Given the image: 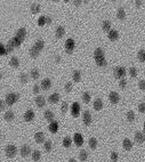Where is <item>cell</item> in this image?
Instances as JSON below:
<instances>
[{"mask_svg":"<svg viewBox=\"0 0 145 162\" xmlns=\"http://www.w3.org/2000/svg\"><path fill=\"white\" fill-rule=\"evenodd\" d=\"M19 99V94H15V92H10V94H7L6 95V104L7 105H9V106H11V105H14L17 100Z\"/></svg>","mask_w":145,"mask_h":162,"instance_id":"cell-1","label":"cell"},{"mask_svg":"<svg viewBox=\"0 0 145 162\" xmlns=\"http://www.w3.org/2000/svg\"><path fill=\"white\" fill-rule=\"evenodd\" d=\"M113 74L117 79H123V77L126 76V69L122 68V66H117L113 70Z\"/></svg>","mask_w":145,"mask_h":162,"instance_id":"cell-2","label":"cell"},{"mask_svg":"<svg viewBox=\"0 0 145 162\" xmlns=\"http://www.w3.org/2000/svg\"><path fill=\"white\" fill-rule=\"evenodd\" d=\"M5 152L8 158H14L17 154V148L15 145H7L5 148Z\"/></svg>","mask_w":145,"mask_h":162,"instance_id":"cell-3","label":"cell"},{"mask_svg":"<svg viewBox=\"0 0 145 162\" xmlns=\"http://www.w3.org/2000/svg\"><path fill=\"white\" fill-rule=\"evenodd\" d=\"M74 46H75V43H74V40L73 39H68V40H66V42H65L66 53L71 54L72 51H73V49H74Z\"/></svg>","mask_w":145,"mask_h":162,"instance_id":"cell-4","label":"cell"},{"mask_svg":"<svg viewBox=\"0 0 145 162\" xmlns=\"http://www.w3.org/2000/svg\"><path fill=\"white\" fill-rule=\"evenodd\" d=\"M82 120H83V123L86 126H90L91 124V114L89 111H85L82 114Z\"/></svg>","mask_w":145,"mask_h":162,"instance_id":"cell-5","label":"cell"},{"mask_svg":"<svg viewBox=\"0 0 145 162\" xmlns=\"http://www.w3.org/2000/svg\"><path fill=\"white\" fill-rule=\"evenodd\" d=\"M109 99L112 104H118L119 100H120V96H119L118 92L112 91V92H110V95H109Z\"/></svg>","mask_w":145,"mask_h":162,"instance_id":"cell-6","label":"cell"},{"mask_svg":"<svg viewBox=\"0 0 145 162\" xmlns=\"http://www.w3.org/2000/svg\"><path fill=\"white\" fill-rule=\"evenodd\" d=\"M71 113H72V115H73V117H75V118L79 115V113H80V105H79V103H73V104H72Z\"/></svg>","mask_w":145,"mask_h":162,"instance_id":"cell-7","label":"cell"},{"mask_svg":"<svg viewBox=\"0 0 145 162\" xmlns=\"http://www.w3.org/2000/svg\"><path fill=\"white\" fill-rule=\"evenodd\" d=\"M15 37H17L21 41L23 42V40L25 39V37H27V30H25L24 28H21V29H18L17 30V32H16V36Z\"/></svg>","mask_w":145,"mask_h":162,"instance_id":"cell-8","label":"cell"},{"mask_svg":"<svg viewBox=\"0 0 145 162\" xmlns=\"http://www.w3.org/2000/svg\"><path fill=\"white\" fill-rule=\"evenodd\" d=\"M33 119H34V112L32 110H28L24 114V120L27 121V122H31Z\"/></svg>","mask_w":145,"mask_h":162,"instance_id":"cell-9","label":"cell"},{"mask_svg":"<svg viewBox=\"0 0 145 162\" xmlns=\"http://www.w3.org/2000/svg\"><path fill=\"white\" fill-rule=\"evenodd\" d=\"M29 154H31V147L29 145H23L21 147V155L24 158H27Z\"/></svg>","mask_w":145,"mask_h":162,"instance_id":"cell-10","label":"cell"},{"mask_svg":"<svg viewBox=\"0 0 145 162\" xmlns=\"http://www.w3.org/2000/svg\"><path fill=\"white\" fill-rule=\"evenodd\" d=\"M73 141L75 143V145H77V146H82V144H83V137L80 134H75L74 137H73Z\"/></svg>","mask_w":145,"mask_h":162,"instance_id":"cell-11","label":"cell"},{"mask_svg":"<svg viewBox=\"0 0 145 162\" xmlns=\"http://www.w3.org/2000/svg\"><path fill=\"white\" fill-rule=\"evenodd\" d=\"M8 43L13 46L14 48H18L19 46H21L22 41H21V40H19L18 38H17V37H14V38H11V39L9 40V42H8Z\"/></svg>","mask_w":145,"mask_h":162,"instance_id":"cell-12","label":"cell"},{"mask_svg":"<svg viewBox=\"0 0 145 162\" xmlns=\"http://www.w3.org/2000/svg\"><path fill=\"white\" fill-rule=\"evenodd\" d=\"M34 140H36L38 144L43 143V141H45V134H43V132H37V134L34 135Z\"/></svg>","mask_w":145,"mask_h":162,"instance_id":"cell-13","label":"cell"},{"mask_svg":"<svg viewBox=\"0 0 145 162\" xmlns=\"http://www.w3.org/2000/svg\"><path fill=\"white\" fill-rule=\"evenodd\" d=\"M108 37H109V39L111 40V41H115V40L119 38V32L117 30H110Z\"/></svg>","mask_w":145,"mask_h":162,"instance_id":"cell-14","label":"cell"},{"mask_svg":"<svg viewBox=\"0 0 145 162\" xmlns=\"http://www.w3.org/2000/svg\"><path fill=\"white\" fill-rule=\"evenodd\" d=\"M50 87H51V81H50V79H43L41 81V88L43 89V90H48Z\"/></svg>","mask_w":145,"mask_h":162,"instance_id":"cell-15","label":"cell"},{"mask_svg":"<svg viewBox=\"0 0 145 162\" xmlns=\"http://www.w3.org/2000/svg\"><path fill=\"white\" fill-rule=\"evenodd\" d=\"M48 99L51 104H56V103L60 102V95L57 94V92H54V94H51L50 96H49Z\"/></svg>","mask_w":145,"mask_h":162,"instance_id":"cell-16","label":"cell"},{"mask_svg":"<svg viewBox=\"0 0 145 162\" xmlns=\"http://www.w3.org/2000/svg\"><path fill=\"white\" fill-rule=\"evenodd\" d=\"M95 62H96V64L98 65V66H106L108 65V63H106V60H105V58H104V56H102V57H95Z\"/></svg>","mask_w":145,"mask_h":162,"instance_id":"cell-17","label":"cell"},{"mask_svg":"<svg viewBox=\"0 0 145 162\" xmlns=\"http://www.w3.org/2000/svg\"><path fill=\"white\" fill-rule=\"evenodd\" d=\"M57 130H58V122L57 121L50 122V124H49V131L55 134V132H57Z\"/></svg>","mask_w":145,"mask_h":162,"instance_id":"cell-18","label":"cell"},{"mask_svg":"<svg viewBox=\"0 0 145 162\" xmlns=\"http://www.w3.org/2000/svg\"><path fill=\"white\" fill-rule=\"evenodd\" d=\"M135 140L137 141V143H143V141L145 140V135L141 131H137L135 134Z\"/></svg>","mask_w":145,"mask_h":162,"instance_id":"cell-19","label":"cell"},{"mask_svg":"<svg viewBox=\"0 0 145 162\" xmlns=\"http://www.w3.org/2000/svg\"><path fill=\"white\" fill-rule=\"evenodd\" d=\"M122 145H123V148L126 150V151H130V150H131V147H133V143H131V140H130V139L126 138V139H123Z\"/></svg>","mask_w":145,"mask_h":162,"instance_id":"cell-20","label":"cell"},{"mask_svg":"<svg viewBox=\"0 0 145 162\" xmlns=\"http://www.w3.org/2000/svg\"><path fill=\"white\" fill-rule=\"evenodd\" d=\"M36 104H37L38 107H43V106H45V104H46L45 98H43L42 96H38L36 98Z\"/></svg>","mask_w":145,"mask_h":162,"instance_id":"cell-21","label":"cell"},{"mask_svg":"<svg viewBox=\"0 0 145 162\" xmlns=\"http://www.w3.org/2000/svg\"><path fill=\"white\" fill-rule=\"evenodd\" d=\"M45 118H46V120L47 121H49V122H53L54 121V118H55V115H54V113L51 111H46L45 112Z\"/></svg>","mask_w":145,"mask_h":162,"instance_id":"cell-22","label":"cell"},{"mask_svg":"<svg viewBox=\"0 0 145 162\" xmlns=\"http://www.w3.org/2000/svg\"><path fill=\"white\" fill-rule=\"evenodd\" d=\"M94 109L96 110V111H100V110H102L103 109V102H102V99H96L94 102Z\"/></svg>","mask_w":145,"mask_h":162,"instance_id":"cell-23","label":"cell"},{"mask_svg":"<svg viewBox=\"0 0 145 162\" xmlns=\"http://www.w3.org/2000/svg\"><path fill=\"white\" fill-rule=\"evenodd\" d=\"M64 34H65V29L63 28V26H58V28L56 29V37H57L58 39L62 38Z\"/></svg>","mask_w":145,"mask_h":162,"instance_id":"cell-24","label":"cell"},{"mask_svg":"<svg viewBox=\"0 0 145 162\" xmlns=\"http://www.w3.org/2000/svg\"><path fill=\"white\" fill-rule=\"evenodd\" d=\"M9 64L13 66V68H18V66H19V60H18V58H17L16 56H13V57L10 58Z\"/></svg>","mask_w":145,"mask_h":162,"instance_id":"cell-25","label":"cell"},{"mask_svg":"<svg viewBox=\"0 0 145 162\" xmlns=\"http://www.w3.org/2000/svg\"><path fill=\"white\" fill-rule=\"evenodd\" d=\"M5 120L8 121V122H10V121L14 120V112L13 111H7L5 113Z\"/></svg>","mask_w":145,"mask_h":162,"instance_id":"cell-26","label":"cell"},{"mask_svg":"<svg viewBox=\"0 0 145 162\" xmlns=\"http://www.w3.org/2000/svg\"><path fill=\"white\" fill-rule=\"evenodd\" d=\"M117 16L119 19H121V21H123L124 18H126V13H124V9L123 8H119L118 9V13H117Z\"/></svg>","mask_w":145,"mask_h":162,"instance_id":"cell-27","label":"cell"},{"mask_svg":"<svg viewBox=\"0 0 145 162\" xmlns=\"http://www.w3.org/2000/svg\"><path fill=\"white\" fill-rule=\"evenodd\" d=\"M34 47H36L39 51H41L43 47H45V42H43V40H37V42L34 43Z\"/></svg>","mask_w":145,"mask_h":162,"instance_id":"cell-28","label":"cell"},{"mask_svg":"<svg viewBox=\"0 0 145 162\" xmlns=\"http://www.w3.org/2000/svg\"><path fill=\"white\" fill-rule=\"evenodd\" d=\"M39 53H40V51L38 50V49L34 47V46L30 49V55H31V57H32V58H37V57L39 56Z\"/></svg>","mask_w":145,"mask_h":162,"instance_id":"cell-29","label":"cell"},{"mask_svg":"<svg viewBox=\"0 0 145 162\" xmlns=\"http://www.w3.org/2000/svg\"><path fill=\"white\" fill-rule=\"evenodd\" d=\"M102 28H103L104 31L110 32V30H111V22H110V21H104L103 24H102Z\"/></svg>","mask_w":145,"mask_h":162,"instance_id":"cell-30","label":"cell"},{"mask_svg":"<svg viewBox=\"0 0 145 162\" xmlns=\"http://www.w3.org/2000/svg\"><path fill=\"white\" fill-rule=\"evenodd\" d=\"M72 145V139L70 137H65L64 139H63V146L65 147V148H69Z\"/></svg>","mask_w":145,"mask_h":162,"instance_id":"cell-31","label":"cell"},{"mask_svg":"<svg viewBox=\"0 0 145 162\" xmlns=\"http://www.w3.org/2000/svg\"><path fill=\"white\" fill-rule=\"evenodd\" d=\"M40 158H41V153H40V151L36 150V151L32 152V159H33V161H39Z\"/></svg>","mask_w":145,"mask_h":162,"instance_id":"cell-32","label":"cell"},{"mask_svg":"<svg viewBox=\"0 0 145 162\" xmlns=\"http://www.w3.org/2000/svg\"><path fill=\"white\" fill-rule=\"evenodd\" d=\"M94 56L95 57H102V56H104V50L102 48H96L95 49V51H94Z\"/></svg>","mask_w":145,"mask_h":162,"instance_id":"cell-33","label":"cell"},{"mask_svg":"<svg viewBox=\"0 0 145 162\" xmlns=\"http://www.w3.org/2000/svg\"><path fill=\"white\" fill-rule=\"evenodd\" d=\"M79 159H80L81 161H86L87 159H88V153H87V151L82 150V151L79 153Z\"/></svg>","mask_w":145,"mask_h":162,"instance_id":"cell-34","label":"cell"},{"mask_svg":"<svg viewBox=\"0 0 145 162\" xmlns=\"http://www.w3.org/2000/svg\"><path fill=\"white\" fill-rule=\"evenodd\" d=\"M90 99H91V97H90V94H89V92H83L82 94V100H83V103H89L90 102Z\"/></svg>","mask_w":145,"mask_h":162,"instance_id":"cell-35","label":"cell"},{"mask_svg":"<svg viewBox=\"0 0 145 162\" xmlns=\"http://www.w3.org/2000/svg\"><path fill=\"white\" fill-rule=\"evenodd\" d=\"M88 144H89V147H90L91 150H95L97 146V140L95 139V138H90V139L88 140Z\"/></svg>","mask_w":145,"mask_h":162,"instance_id":"cell-36","label":"cell"},{"mask_svg":"<svg viewBox=\"0 0 145 162\" xmlns=\"http://www.w3.org/2000/svg\"><path fill=\"white\" fill-rule=\"evenodd\" d=\"M31 11L33 14H37L40 11V5L39 4H32L31 5Z\"/></svg>","mask_w":145,"mask_h":162,"instance_id":"cell-37","label":"cell"},{"mask_svg":"<svg viewBox=\"0 0 145 162\" xmlns=\"http://www.w3.org/2000/svg\"><path fill=\"white\" fill-rule=\"evenodd\" d=\"M43 148H45V151L50 152L51 148H53V143H51L50 140H47V141L45 143V145H43Z\"/></svg>","mask_w":145,"mask_h":162,"instance_id":"cell-38","label":"cell"},{"mask_svg":"<svg viewBox=\"0 0 145 162\" xmlns=\"http://www.w3.org/2000/svg\"><path fill=\"white\" fill-rule=\"evenodd\" d=\"M81 80V73L80 71H74L73 72V81L74 82H79Z\"/></svg>","mask_w":145,"mask_h":162,"instance_id":"cell-39","label":"cell"},{"mask_svg":"<svg viewBox=\"0 0 145 162\" xmlns=\"http://www.w3.org/2000/svg\"><path fill=\"white\" fill-rule=\"evenodd\" d=\"M127 120H128L129 122H133V121L135 120V113L133 111L127 112Z\"/></svg>","mask_w":145,"mask_h":162,"instance_id":"cell-40","label":"cell"},{"mask_svg":"<svg viewBox=\"0 0 145 162\" xmlns=\"http://www.w3.org/2000/svg\"><path fill=\"white\" fill-rule=\"evenodd\" d=\"M31 77H32L33 80H37L38 78H39V71H38L37 69H32V70H31Z\"/></svg>","mask_w":145,"mask_h":162,"instance_id":"cell-41","label":"cell"},{"mask_svg":"<svg viewBox=\"0 0 145 162\" xmlns=\"http://www.w3.org/2000/svg\"><path fill=\"white\" fill-rule=\"evenodd\" d=\"M137 57L141 62H144L145 63V50H140L137 54Z\"/></svg>","mask_w":145,"mask_h":162,"instance_id":"cell-42","label":"cell"},{"mask_svg":"<svg viewBox=\"0 0 145 162\" xmlns=\"http://www.w3.org/2000/svg\"><path fill=\"white\" fill-rule=\"evenodd\" d=\"M19 80L22 83H27L28 82V74L27 73H21L19 74Z\"/></svg>","mask_w":145,"mask_h":162,"instance_id":"cell-43","label":"cell"},{"mask_svg":"<svg viewBox=\"0 0 145 162\" xmlns=\"http://www.w3.org/2000/svg\"><path fill=\"white\" fill-rule=\"evenodd\" d=\"M129 74H130V77H131V78H136V77H137V70H136L135 68H130Z\"/></svg>","mask_w":145,"mask_h":162,"instance_id":"cell-44","label":"cell"},{"mask_svg":"<svg viewBox=\"0 0 145 162\" xmlns=\"http://www.w3.org/2000/svg\"><path fill=\"white\" fill-rule=\"evenodd\" d=\"M68 109H69V104L66 102L62 103V106H61V111H62V113H65V112L68 111Z\"/></svg>","mask_w":145,"mask_h":162,"instance_id":"cell-45","label":"cell"},{"mask_svg":"<svg viewBox=\"0 0 145 162\" xmlns=\"http://www.w3.org/2000/svg\"><path fill=\"white\" fill-rule=\"evenodd\" d=\"M64 89H65L66 92H71L72 91V82H66Z\"/></svg>","mask_w":145,"mask_h":162,"instance_id":"cell-46","label":"cell"},{"mask_svg":"<svg viewBox=\"0 0 145 162\" xmlns=\"http://www.w3.org/2000/svg\"><path fill=\"white\" fill-rule=\"evenodd\" d=\"M118 159H119V154H118V153L117 152H112L111 153V160L113 162H117Z\"/></svg>","mask_w":145,"mask_h":162,"instance_id":"cell-47","label":"cell"},{"mask_svg":"<svg viewBox=\"0 0 145 162\" xmlns=\"http://www.w3.org/2000/svg\"><path fill=\"white\" fill-rule=\"evenodd\" d=\"M4 55H7V53H6V47L2 43H0V56H4Z\"/></svg>","mask_w":145,"mask_h":162,"instance_id":"cell-48","label":"cell"},{"mask_svg":"<svg viewBox=\"0 0 145 162\" xmlns=\"http://www.w3.org/2000/svg\"><path fill=\"white\" fill-rule=\"evenodd\" d=\"M119 86H120L121 88H126V86H127V80H126V79H120V81H119Z\"/></svg>","mask_w":145,"mask_h":162,"instance_id":"cell-49","label":"cell"},{"mask_svg":"<svg viewBox=\"0 0 145 162\" xmlns=\"http://www.w3.org/2000/svg\"><path fill=\"white\" fill-rule=\"evenodd\" d=\"M138 111H140L141 113H145V103L140 104V106H138Z\"/></svg>","mask_w":145,"mask_h":162,"instance_id":"cell-50","label":"cell"},{"mask_svg":"<svg viewBox=\"0 0 145 162\" xmlns=\"http://www.w3.org/2000/svg\"><path fill=\"white\" fill-rule=\"evenodd\" d=\"M14 50V47H13V46H11V45H9V43H8V45L7 46H6V53H11V51H13Z\"/></svg>","mask_w":145,"mask_h":162,"instance_id":"cell-51","label":"cell"},{"mask_svg":"<svg viewBox=\"0 0 145 162\" xmlns=\"http://www.w3.org/2000/svg\"><path fill=\"white\" fill-rule=\"evenodd\" d=\"M138 87H140V89H142V90H145V81L141 80L140 82H138Z\"/></svg>","mask_w":145,"mask_h":162,"instance_id":"cell-52","label":"cell"},{"mask_svg":"<svg viewBox=\"0 0 145 162\" xmlns=\"http://www.w3.org/2000/svg\"><path fill=\"white\" fill-rule=\"evenodd\" d=\"M5 106H6V102L5 100H2V99H0V111H4Z\"/></svg>","mask_w":145,"mask_h":162,"instance_id":"cell-53","label":"cell"},{"mask_svg":"<svg viewBox=\"0 0 145 162\" xmlns=\"http://www.w3.org/2000/svg\"><path fill=\"white\" fill-rule=\"evenodd\" d=\"M38 24H39V25H43V24H46V21H45V16L40 17V18H39V21H38Z\"/></svg>","mask_w":145,"mask_h":162,"instance_id":"cell-54","label":"cell"},{"mask_svg":"<svg viewBox=\"0 0 145 162\" xmlns=\"http://www.w3.org/2000/svg\"><path fill=\"white\" fill-rule=\"evenodd\" d=\"M39 91H40V87L38 86V85H34V87H33V92H34V94H38Z\"/></svg>","mask_w":145,"mask_h":162,"instance_id":"cell-55","label":"cell"},{"mask_svg":"<svg viewBox=\"0 0 145 162\" xmlns=\"http://www.w3.org/2000/svg\"><path fill=\"white\" fill-rule=\"evenodd\" d=\"M45 21H46L47 24H50L51 23V17L50 16H45Z\"/></svg>","mask_w":145,"mask_h":162,"instance_id":"cell-56","label":"cell"},{"mask_svg":"<svg viewBox=\"0 0 145 162\" xmlns=\"http://www.w3.org/2000/svg\"><path fill=\"white\" fill-rule=\"evenodd\" d=\"M141 5H142V1H135V6H136V7H140Z\"/></svg>","mask_w":145,"mask_h":162,"instance_id":"cell-57","label":"cell"},{"mask_svg":"<svg viewBox=\"0 0 145 162\" xmlns=\"http://www.w3.org/2000/svg\"><path fill=\"white\" fill-rule=\"evenodd\" d=\"M73 4H74L75 6H80V5H81V1H74Z\"/></svg>","mask_w":145,"mask_h":162,"instance_id":"cell-58","label":"cell"},{"mask_svg":"<svg viewBox=\"0 0 145 162\" xmlns=\"http://www.w3.org/2000/svg\"><path fill=\"white\" fill-rule=\"evenodd\" d=\"M69 162H77V161H75L74 159H70V160H69Z\"/></svg>","mask_w":145,"mask_h":162,"instance_id":"cell-59","label":"cell"},{"mask_svg":"<svg viewBox=\"0 0 145 162\" xmlns=\"http://www.w3.org/2000/svg\"><path fill=\"white\" fill-rule=\"evenodd\" d=\"M55 59H56L57 62H58V60H60V56H56V57H55Z\"/></svg>","mask_w":145,"mask_h":162,"instance_id":"cell-60","label":"cell"},{"mask_svg":"<svg viewBox=\"0 0 145 162\" xmlns=\"http://www.w3.org/2000/svg\"><path fill=\"white\" fill-rule=\"evenodd\" d=\"M143 134L145 135V121H144V131H143Z\"/></svg>","mask_w":145,"mask_h":162,"instance_id":"cell-61","label":"cell"},{"mask_svg":"<svg viewBox=\"0 0 145 162\" xmlns=\"http://www.w3.org/2000/svg\"><path fill=\"white\" fill-rule=\"evenodd\" d=\"M1 79H2V74L0 73V80H1Z\"/></svg>","mask_w":145,"mask_h":162,"instance_id":"cell-62","label":"cell"},{"mask_svg":"<svg viewBox=\"0 0 145 162\" xmlns=\"http://www.w3.org/2000/svg\"><path fill=\"white\" fill-rule=\"evenodd\" d=\"M0 138H1V134H0Z\"/></svg>","mask_w":145,"mask_h":162,"instance_id":"cell-63","label":"cell"}]
</instances>
